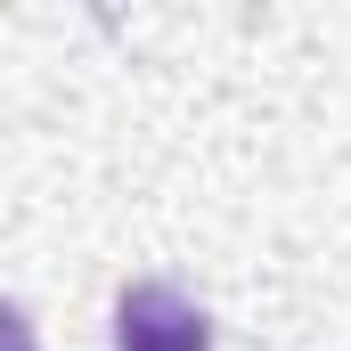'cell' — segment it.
Here are the masks:
<instances>
[{
    "label": "cell",
    "instance_id": "cell-2",
    "mask_svg": "<svg viewBox=\"0 0 351 351\" xmlns=\"http://www.w3.org/2000/svg\"><path fill=\"white\" fill-rule=\"evenodd\" d=\"M0 351H41L33 343V319H25L16 302H0Z\"/></svg>",
    "mask_w": 351,
    "mask_h": 351
},
{
    "label": "cell",
    "instance_id": "cell-1",
    "mask_svg": "<svg viewBox=\"0 0 351 351\" xmlns=\"http://www.w3.org/2000/svg\"><path fill=\"white\" fill-rule=\"evenodd\" d=\"M114 351H213V319L180 286H123L114 302Z\"/></svg>",
    "mask_w": 351,
    "mask_h": 351
}]
</instances>
